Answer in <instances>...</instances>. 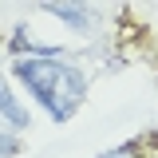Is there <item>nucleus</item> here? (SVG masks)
Listing matches in <instances>:
<instances>
[{"mask_svg": "<svg viewBox=\"0 0 158 158\" xmlns=\"http://www.w3.org/2000/svg\"><path fill=\"white\" fill-rule=\"evenodd\" d=\"M12 75L52 115V123H67L87 99V75L79 67H67L59 56H16Z\"/></svg>", "mask_w": 158, "mask_h": 158, "instance_id": "1", "label": "nucleus"}, {"mask_svg": "<svg viewBox=\"0 0 158 158\" xmlns=\"http://www.w3.org/2000/svg\"><path fill=\"white\" fill-rule=\"evenodd\" d=\"M40 8L44 12H52V16H59L71 32H91L95 28V16H91V4L87 0H40Z\"/></svg>", "mask_w": 158, "mask_h": 158, "instance_id": "2", "label": "nucleus"}, {"mask_svg": "<svg viewBox=\"0 0 158 158\" xmlns=\"http://www.w3.org/2000/svg\"><path fill=\"white\" fill-rule=\"evenodd\" d=\"M0 123H8L12 131H24V127L32 123V115L24 111V103H20V99L12 95L8 79H0Z\"/></svg>", "mask_w": 158, "mask_h": 158, "instance_id": "3", "label": "nucleus"}, {"mask_svg": "<svg viewBox=\"0 0 158 158\" xmlns=\"http://www.w3.org/2000/svg\"><path fill=\"white\" fill-rule=\"evenodd\" d=\"M99 158H146V142L142 138H131V142H123L115 150H103Z\"/></svg>", "mask_w": 158, "mask_h": 158, "instance_id": "4", "label": "nucleus"}, {"mask_svg": "<svg viewBox=\"0 0 158 158\" xmlns=\"http://www.w3.org/2000/svg\"><path fill=\"white\" fill-rule=\"evenodd\" d=\"M20 150H24V142L16 138V131L8 123H0V158H16Z\"/></svg>", "mask_w": 158, "mask_h": 158, "instance_id": "5", "label": "nucleus"}]
</instances>
